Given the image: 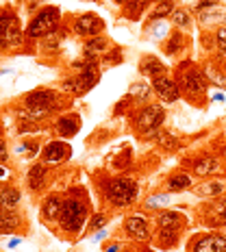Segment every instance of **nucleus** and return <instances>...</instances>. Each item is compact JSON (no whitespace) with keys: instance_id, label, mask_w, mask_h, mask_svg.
Masks as SVG:
<instances>
[{"instance_id":"obj_2","label":"nucleus","mask_w":226,"mask_h":252,"mask_svg":"<svg viewBox=\"0 0 226 252\" xmlns=\"http://www.w3.org/2000/svg\"><path fill=\"white\" fill-rule=\"evenodd\" d=\"M63 92L50 87H37L31 94H26L20 102V107H15V115L20 120H35V122H46L50 115L61 111L63 104Z\"/></svg>"},{"instance_id":"obj_8","label":"nucleus","mask_w":226,"mask_h":252,"mask_svg":"<svg viewBox=\"0 0 226 252\" xmlns=\"http://www.w3.org/2000/svg\"><path fill=\"white\" fill-rule=\"evenodd\" d=\"M165 122V107L163 102H148L141 104L137 109L133 118V130L137 137H155L157 133L161 130V126Z\"/></svg>"},{"instance_id":"obj_28","label":"nucleus","mask_w":226,"mask_h":252,"mask_svg":"<svg viewBox=\"0 0 226 252\" xmlns=\"http://www.w3.org/2000/svg\"><path fill=\"white\" fill-rule=\"evenodd\" d=\"M13 152L20 157V159H26V161H33L35 157L41 152V144L37 139H31V137H26L22 141H18V144L13 146Z\"/></svg>"},{"instance_id":"obj_47","label":"nucleus","mask_w":226,"mask_h":252,"mask_svg":"<svg viewBox=\"0 0 226 252\" xmlns=\"http://www.w3.org/2000/svg\"><path fill=\"white\" fill-rule=\"evenodd\" d=\"M7 176H11V172H9V167H4V165H0V181H4Z\"/></svg>"},{"instance_id":"obj_18","label":"nucleus","mask_w":226,"mask_h":252,"mask_svg":"<svg viewBox=\"0 0 226 252\" xmlns=\"http://www.w3.org/2000/svg\"><path fill=\"white\" fill-rule=\"evenodd\" d=\"M107 50H111V39L107 35H96V37H87L83 44V57L89 61H100V57Z\"/></svg>"},{"instance_id":"obj_3","label":"nucleus","mask_w":226,"mask_h":252,"mask_svg":"<svg viewBox=\"0 0 226 252\" xmlns=\"http://www.w3.org/2000/svg\"><path fill=\"white\" fill-rule=\"evenodd\" d=\"M176 83L181 89V96H185L189 102L200 104L207 98L209 78L194 61H181L176 67Z\"/></svg>"},{"instance_id":"obj_21","label":"nucleus","mask_w":226,"mask_h":252,"mask_svg":"<svg viewBox=\"0 0 226 252\" xmlns=\"http://www.w3.org/2000/svg\"><path fill=\"white\" fill-rule=\"evenodd\" d=\"M137 70H139L141 76L150 78V81H152V78H159V76L167 74V65L159 59V57H155V55H144V57H141Z\"/></svg>"},{"instance_id":"obj_27","label":"nucleus","mask_w":226,"mask_h":252,"mask_svg":"<svg viewBox=\"0 0 226 252\" xmlns=\"http://www.w3.org/2000/svg\"><path fill=\"white\" fill-rule=\"evenodd\" d=\"M192 185H194V174H189V172H183V170H178V172H174V174H170V176H167V181H165L167 191H172V193L185 191V189H189Z\"/></svg>"},{"instance_id":"obj_32","label":"nucleus","mask_w":226,"mask_h":252,"mask_svg":"<svg viewBox=\"0 0 226 252\" xmlns=\"http://www.w3.org/2000/svg\"><path fill=\"white\" fill-rule=\"evenodd\" d=\"M172 200H174V196H172V191H159V193H152V196L146 198L144 207L148 209V211H163V209H167L172 204Z\"/></svg>"},{"instance_id":"obj_37","label":"nucleus","mask_w":226,"mask_h":252,"mask_svg":"<svg viewBox=\"0 0 226 252\" xmlns=\"http://www.w3.org/2000/svg\"><path fill=\"white\" fill-rule=\"evenodd\" d=\"M122 61H124L122 50L115 48V46H113L111 50H107V52H104V55L100 57V65H104V67H107V65H118V63H122Z\"/></svg>"},{"instance_id":"obj_30","label":"nucleus","mask_w":226,"mask_h":252,"mask_svg":"<svg viewBox=\"0 0 226 252\" xmlns=\"http://www.w3.org/2000/svg\"><path fill=\"white\" fill-rule=\"evenodd\" d=\"M176 4L174 0H155L148 11V22H155V20H167L172 13H174Z\"/></svg>"},{"instance_id":"obj_1","label":"nucleus","mask_w":226,"mask_h":252,"mask_svg":"<svg viewBox=\"0 0 226 252\" xmlns=\"http://www.w3.org/2000/svg\"><path fill=\"white\" fill-rule=\"evenodd\" d=\"M89 218H92V202H89L85 189L83 187L70 189L65 193L59 222H57L59 233L67 235V237H81V233L87 228Z\"/></svg>"},{"instance_id":"obj_38","label":"nucleus","mask_w":226,"mask_h":252,"mask_svg":"<svg viewBox=\"0 0 226 252\" xmlns=\"http://www.w3.org/2000/svg\"><path fill=\"white\" fill-rule=\"evenodd\" d=\"M107 220H109V215L104 213V211L94 213L92 218H89V222H87V228H85V230H89V233H96V230L104 228V224H107Z\"/></svg>"},{"instance_id":"obj_36","label":"nucleus","mask_w":226,"mask_h":252,"mask_svg":"<svg viewBox=\"0 0 226 252\" xmlns=\"http://www.w3.org/2000/svg\"><path fill=\"white\" fill-rule=\"evenodd\" d=\"M183 146V141L174 137V135H170V133H161V137H159V148L161 150H165V152H174L178 150Z\"/></svg>"},{"instance_id":"obj_17","label":"nucleus","mask_w":226,"mask_h":252,"mask_svg":"<svg viewBox=\"0 0 226 252\" xmlns=\"http://www.w3.org/2000/svg\"><path fill=\"white\" fill-rule=\"evenodd\" d=\"M81 115L78 113H59L55 118V122H52V128H55V133L59 135L61 139H70L74 137V135H78V130H81Z\"/></svg>"},{"instance_id":"obj_7","label":"nucleus","mask_w":226,"mask_h":252,"mask_svg":"<svg viewBox=\"0 0 226 252\" xmlns=\"http://www.w3.org/2000/svg\"><path fill=\"white\" fill-rule=\"evenodd\" d=\"M61 9L55 7V4H46V7H41L39 11L33 13V18H31V22L26 24V39L29 41H41L44 37H48L50 33H55L57 29L61 26Z\"/></svg>"},{"instance_id":"obj_46","label":"nucleus","mask_w":226,"mask_h":252,"mask_svg":"<svg viewBox=\"0 0 226 252\" xmlns=\"http://www.w3.org/2000/svg\"><path fill=\"white\" fill-rule=\"evenodd\" d=\"M104 237H107V230H104V228H100L98 233H92V239H94V241H100V239H104Z\"/></svg>"},{"instance_id":"obj_4","label":"nucleus","mask_w":226,"mask_h":252,"mask_svg":"<svg viewBox=\"0 0 226 252\" xmlns=\"http://www.w3.org/2000/svg\"><path fill=\"white\" fill-rule=\"evenodd\" d=\"M102 198L109 207L113 209H126L137 202L139 185L130 176H109L100 183Z\"/></svg>"},{"instance_id":"obj_13","label":"nucleus","mask_w":226,"mask_h":252,"mask_svg":"<svg viewBox=\"0 0 226 252\" xmlns=\"http://www.w3.org/2000/svg\"><path fill=\"white\" fill-rule=\"evenodd\" d=\"M63 200H65V193H59V191L46 193L44 200H41V204H39V220L41 222H46V224H57L59 222Z\"/></svg>"},{"instance_id":"obj_41","label":"nucleus","mask_w":226,"mask_h":252,"mask_svg":"<svg viewBox=\"0 0 226 252\" xmlns=\"http://www.w3.org/2000/svg\"><path fill=\"white\" fill-rule=\"evenodd\" d=\"M130 107H133V98H130L129 94H126V96L122 98V100H120V102L113 107V115H115V118H118V115L129 113V109H130Z\"/></svg>"},{"instance_id":"obj_9","label":"nucleus","mask_w":226,"mask_h":252,"mask_svg":"<svg viewBox=\"0 0 226 252\" xmlns=\"http://www.w3.org/2000/svg\"><path fill=\"white\" fill-rule=\"evenodd\" d=\"M70 159H72V146L61 137L50 139L39 152V161L50 167H59L63 163H67Z\"/></svg>"},{"instance_id":"obj_40","label":"nucleus","mask_w":226,"mask_h":252,"mask_svg":"<svg viewBox=\"0 0 226 252\" xmlns=\"http://www.w3.org/2000/svg\"><path fill=\"white\" fill-rule=\"evenodd\" d=\"M213 44H215V50H220L226 57V24L218 26L213 31Z\"/></svg>"},{"instance_id":"obj_22","label":"nucleus","mask_w":226,"mask_h":252,"mask_svg":"<svg viewBox=\"0 0 226 252\" xmlns=\"http://www.w3.org/2000/svg\"><path fill=\"white\" fill-rule=\"evenodd\" d=\"M157 228H172V230H183L187 226L185 213L174 211V209H163L157 213Z\"/></svg>"},{"instance_id":"obj_14","label":"nucleus","mask_w":226,"mask_h":252,"mask_svg":"<svg viewBox=\"0 0 226 252\" xmlns=\"http://www.w3.org/2000/svg\"><path fill=\"white\" fill-rule=\"evenodd\" d=\"M152 89H155V96L159 98L163 104H172L181 98V89H178V83L176 78L172 76H159V78H152L150 81Z\"/></svg>"},{"instance_id":"obj_45","label":"nucleus","mask_w":226,"mask_h":252,"mask_svg":"<svg viewBox=\"0 0 226 252\" xmlns=\"http://www.w3.org/2000/svg\"><path fill=\"white\" fill-rule=\"evenodd\" d=\"M120 250H122V244H118V241L104 246V252H120Z\"/></svg>"},{"instance_id":"obj_51","label":"nucleus","mask_w":226,"mask_h":252,"mask_svg":"<svg viewBox=\"0 0 226 252\" xmlns=\"http://www.w3.org/2000/svg\"><path fill=\"white\" fill-rule=\"evenodd\" d=\"M141 252H152V250H141Z\"/></svg>"},{"instance_id":"obj_39","label":"nucleus","mask_w":226,"mask_h":252,"mask_svg":"<svg viewBox=\"0 0 226 252\" xmlns=\"http://www.w3.org/2000/svg\"><path fill=\"white\" fill-rule=\"evenodd\" d=\"M41 122H35V120H18V135H31V133H39L41 130Z\"/></svg>"},{"instance_id":"obj_19","label":"nucleus","mask_w":226,"mask_h":252,"mask_svg":"<svg viewBox=\"0 0 226 252\" xmlns=\"http://www.w3.org/2000/svg\"><path fill=\"white\" fill-rule=\"evenodd\" d=\"M161 48L167 57H178L183 55L187 48H189V37L185 31H178V29H172V33L167 35V39L161 44Z\"/></svg>"},{"instance_id":"obj_49","label":"nucleus","mask_w":226,"mask_h":252,"mask_svg":"<svg viewBox=\"0 0 226 252\" xmlns=\"http://www.w3.org/2000/svg\"><path fill=\"white\" fill-rule=\"evenodd\" d=\"M18 244H20V237H13L11 241H9V248H15Z\"/></svg>"},{"instance_id":"obj_43","label":"nucleus","mask_w":226,"mask_h":252,"mask_svg":"<svg viewBox=\"0 0 226 252\" xmlns=\"http://www.w3.org/2000/svg\"><path fill=\"white\" fill-rule=\"evenodd\" d=\"M215 4H220V0H198V2L194 4V11L200 13V11H204V9L215 7Z\"/></svg>"},{"instance_id":"obj_31","label":"nucleus","mask_w":226,"mask_h":252,"mask_svg":"<svg viewBox=\"0 0 226 252\" xmlns=\"http://www.w3.org/2000/svg\"><path fill=\"white\" fill-rule=\"evenodd\" d=\"M129 96L133 98V102H139V104H148L150 98L155 96V89H152L150 83H133V85L129 87Z\"/></svg>"},{"instance_id":"obj_48","label":"nucleus","mask_w":226,"mask_h":252,"mask_svg":"<svg viewBox=\"0 0 226 252\" xmlns=\"http://www.w3.org/2000/svg\"><path fill=\"white\" fill-rule=\"evenodd\" d=\"M211 98H213V100H215V102H224V94H222V92L213 94V96H211Z\"/></svg>"},{"instance_id":"obj_34","label":"nucleus","mask_w":226,"mask_h":252,"mask_svg":"<svg viewBox=\"0 0 226 252\" xmlns=\"http://www.w3.org/2000/svg\"><path fill=\"white\" fill-rule=\"evenodd\" d=\"M170 33H172V29H170V22H167V20H155V22L146 24V35H150L155 41L165 39Z\"/></svg>"},{"instance_id":"obj_20","label":"nucleus","mask_w":226,"mask_h":252,"mask_svg":"<svg viewBox=\"0 0 226 252\" xmlns=\"http://www.w3.org/2000/svg\"><path fill=\"white\" fill-rule=\"evenodd\" d=\"M204 224L211 228H220L226 224V198L224 196L211 200V204L204 211Z\"/></svg>"},{"instance_id":"obj_23","label":"nucleus","mask_w":226,"mask_h":252,"mask_svg":"<svg viewBox=\"0 0 226 252\" xmlns=\"http://www.w3.org/2000/svg\"><path fill=\"white\" fill-rule=\"evenodd\" d=\"M222 172V163H220L215 157H198V159L192 161V174L194 176H200V178H207V176H215Z\"/></svg>"},{"instance_id":"obj_25","label":"nucleus","mask_w":226,"mask_h":252,"mask_svg":"<svg viewBox=\"0 0 226 252\" xmlns=\"http://www.w3.org/2000/svg\"><path fill=\"white\" fill-rule=\"evenodd\" d=\"M224 191H226V185H224V181H220V178L204 181L194 189V193H196L198 198H207V200H215V198L224 196Z\"/></svg>"},{"instance_id":"obj_44","label":"nucleus","mask_w":226,"mask_h":252,"mask_svg":"<svg viewBox=\"0 0 226 252\" xmlns=\"http://www.w3.org/2000/svg\"><path fill=\"white\" fill-rule=\"evenodd\" d=\"M7 161H9V146L2 135H0V165H4Z\"/></svg>"},{"instance_id":"obj_42","label":"nucleus","mask_w":226,"mask_h":252,"mask_svg":"<svg viewBox=\"0 0 226 252\" xmlns=\"http://www.w3.org/2000/svg\"><path fill=\"white\" fill-rule=\"evenodd\" d=\"M204 74H207V78H209V81H213L215 85L226 87V78L220 74V72H215V67H207V70H204Z\"/></svg>"},{"instance_id":"obj_10","label":"nucleus","mask_w":226,"mask_h":252,"mask_svg":"<svg viewBox=\"0 0 226 252\" xmlns=\"http://www.w3.org/2000/svg\"><path fill=\"white\" fill-rule=\"evenodd\" d=\"M104 20L100 15L85 11L81 15H74V20L70 22V31L78 37H96V35H104Z\"/></svg>"},{"instance_id":"obj_5","label":"nucleus","mask_w":226,"mask_h":252,"mask_svg":"<svg viewBox=\"0 0 226 252\" xmlns=\"http://www.w3.org/2000/svg\"><path fill=\"white\" fill-rule=\"evenodd\" d=\"M26 46V35L22 31L18 13L13 9H0V55L2 52H18Z\"/></svg>"},{"instance_id":"obj_6","label":"nucleus","mask_w":226,"mask_h":252,"mask_svg":"<svg viewBox=\"0 0 226 252\" xmlns=\"http://www.w3.org/2000/svg\"><path fill=\"white\" fill-rule=\"evenodd\" d=\"M83 59H85V57H83ZM100 74H102L100 61H89L87 59V65L83 67V70H78V72H74V74H70L67 78H63L61 81V92L81 98V96H85L87 92H92V89L100 83Z\"/></svg>"},{"instance_id":"obj_26","label":"nucleus","mask_w":226,"mask_h":252,"mask_svg":"<svg viewBox=\"0 0 226 252\" xmlns=\"http://www.w3.org/2000/svg\"><path fill=\"white\" fill-rule=\"evenodd\" d=\"M152 2L155 0H130V2H126L122 7V15L126 20H130V22H137V20H141V15L150 11Z\"/></svg>"},{"instance_id":"obj_29","label":"nucleus","mask_w":226,"mask_h":252,"mask_svg":"<svg viewBox=\"0 0 226 252\" xmlns=\"http://www.w3.org/2000/svg\"><path fill=\"white\" fill-rule=\"evenodd\" d=\"M22 202V191L15 185L0 187V209H18Z\"/></svg>"},{"instance_id":"obj_50","label":"nucleus","mask_w":226,"mask_h":252,"mask_svg":"<svg viewBox=\"0 0 226 252\" xmlns=\"http://www.w3.org/2000/svg\"><path fill=\"white\" fill-rule=\"evenodd\" d=\"M111 2H113V4H118V7H124V4H126V2H130V0H111Z\"/></svg>"},{"instance_id":"obj_16","label":"nucleus","mask_w":226,"mask_h":252,"mask_svg":"<svg viewBox=\"0 0 226 252\" xmlns=\"http://www.w3.org/2000/svg\"><path fill=\"white\" fill-rule=\"evenodd\" d=\"M189 252H226V237L222 233H204L192 239Z\"/></svg>"},{"instance_id":"obj_15","label":"nucleus","mask_w":226,"mask_h":252,"mask_svg":"<svg viewBox=\"0 0 226 252\" xmlns=\"http://www.w3.org/2000/svg\"><path fill=\"white\" fill-rule=\"evenodd\" d=\"M50 170H52L50 165L41 163V161H35V163L29 167V172H26V187H29V191H33V193L44 191L50 183Z\"/></svg>"},{"instance_id":"obj_35","label":"nucleus","mask_w":226,"mask_h":252,"mask_svg":"<svg viewBox=\"0 0 226 252\" xmlns=\"http://www.w3.org/2000/svg\"><path fill=\"white\" fill-rule=\"evenodd\" d=\"M170 22L174 24V29L187 33V31L192 29V13H189L187 9H174V13L170 15Z\"/></svg>"},{"instance_id":"obj_24","label":"nucleus","mask_w":226,"mask_h":252,"mask_svg":"<svg viewBox=\"0 0 226 252\" xmlns=\"http://www.w3.org/2000/svg\"><path fill=\"white\" fill-rule=\"evenodd\" d=\"M198 22H200L204 29H211V26L218 29V26H224L226 24V9L222 7V2L198 13Z\"/></svg>"},{"instance_id":"obj_12","label":"nucleus","mask_w":226,"mask_h":252,"mask_svg":"<svg viewBox=\"0 0 226 252\" xmlns=\"http://www.w3.org/2000/svg\"><path fill=\"white\" fill-rule=\"evenodd\" d=\"M29 228V220L20 209H0V235H18Z\"/></svg>"},{"instance_id":"obj_33","label":"nucleus","mask_w":226,"mask_h":252,"mask_svg":"<svg viewBox=\"0 0 226 252\" xmlns=\"http://www.w3.org/2000/svg\"><path fill=\"white\" fill-rule=\"evenodd\" d=\"M178 237H181V230H172V228H157L155 233V244L159 246V248H174L178 244Z\"/></svg>"},{"instance_id":"obj_11","label":"nucleus","mask_w":226,"mask_h":252,"mask_svg":"<svg viewBox=\"0 0 226 252\" xmlns=\"http://www.w3.org/2000/svg\"><path fill=\"white\" fill-rule=\"evenodd\" d=\"M122 230H124V235L129 239L139 241V244H141V241H150V237H152L150 222L144 218V215H139V213H130L129 218L124 220Z\"/></svg>"}]
</instances>
